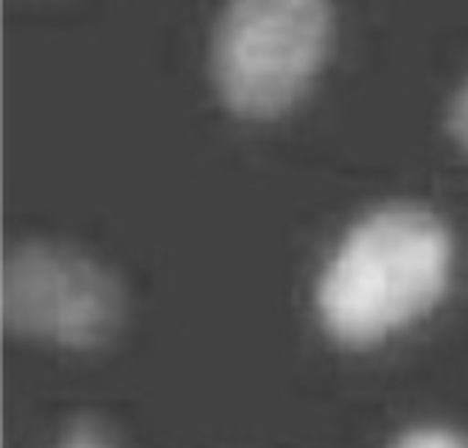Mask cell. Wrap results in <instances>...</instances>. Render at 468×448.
<instances>
[{
	"label": "cell",
	"mask_w": 468,
	"mask_h": 448,
	"mask_svg": "<svg viewBox=\"0 0 468 448\" xmlns=\"http://www.w3.org/2000/svg\"><path fill=\"white\" fill-rule=\"evenodd\" d=\"M328 0H230L214 36V78L241 118L267 120L306 96L331 46Z\"/></svg>",
	"instance_id": "2"
},
{
	"label": "cell",
	"mask_w": 468,
	"mask_h": 448,
	"mask_svg": "<svg viewBox=\"0 0 468 448\" xmlns=\"http://www.w3.org/2000/svg\"><path fill=\"white\" fill-rule=\"evenodd\" d=\"M452 255V235L435 214L415 205L367 214L320 275L317 311L325 331L365 348L407 328L443 297Z\"/></svg>",
	"instance_id": "1"
},
{
	"label": "cell",
	"mask_w": 468,
	"mask_h": 448,
	"mask_svg": "<svg viewBox=\"0 0 468 448\" xmlns=\"http://www.w3.org/2000/svg\"><path fill=\"white\" fill-rule=\"evenodd\" d=\"M57 448H115L110 432L96 421H76L62 432Z\"/></svg>",
	"instance_id": "5"
},
{
	"label": "cell",
	"mask_w": 468,
	"mask_h": 448,
	"mask_svg": "<svg viewBox=\"0 0 468 448\" xmlns=\"http://www.w3.org/2000/svg\"><path fill=\"white\" fill-rule=\"evenodd\" d=\"M0 308L15 334L62 348H99L121 328L123 292L93 258L28 241L4 258Z\"/></svg>",
	"instance_id": "3"
},
{
	"label": "cell",
	"mask_w": 468,
	"mask_h": 448,
	"mask_svg": "<svg viewBox=\"0 0 468 448\" xmlns=\"http://www.w3.org/2000/svg\"><path fill=\"white\" fill-rule=\"evenodd\" d=\"M449 124H452L454 138L468 149V85L457 93V99H454V104H452Z\"/></svg>",
	"instance_id": "6"
},
{
	"label": "cell",
	"mask_w": 468,
	"mask_h": 448,
	"mask_svg": "<svg viewBox=\"0 0 468 448\" xmlns=\"http://www.w3.org/2000/svg\"><path fill=\"white\" fill-rule=\"evenodd\" d=\"M390 448H468V437L446 426H415L399 434Z\"/></svg>",
	"instance_id": "4"
}]
</instances>
